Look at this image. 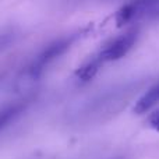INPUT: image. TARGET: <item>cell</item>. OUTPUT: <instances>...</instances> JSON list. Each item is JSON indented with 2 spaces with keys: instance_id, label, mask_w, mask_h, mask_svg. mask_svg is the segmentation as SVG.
I'll use <instances>...</instances> for the list:
<instances>
[{
  "instance_id": "1",
  "label": "cell",
  "mask_w": 159,
  "mask_h": 159,
  "mask_svg": "<svg viewBox=\"0 0 159 159\" xmlns=\"http://www.w3.org/2000/svg\"><path fill=\"white\" fill-rule=\"evenodd\" d=\"M74 42V36H66V38H60L57 41H55L53 43H50L46 49H43L35 59L34 61L28 66L25 75L31 80H36L42 75V73L45 71L46 67H49L56 59H59L67 49L70 48V45Z\"/></svg>"
},
{
  "instance_id": "2",
  "label": "cell",
  "mask_w": 159,
  "mask_h": 159,
  "mask_svg": "<svg viewBox=\"0 0 159 159\" xmlns=\"http://www.w3.org/2000/svg\"><path fill=\"white\" fill-rule=\"evenodd\" d=\"M135 39H137V31H134V30L117 36L115 41L110 42L101 52V55L98 56L99 61L105 63V61H113V60L121 59L133 48Z\"/></svg>"
},
{
  "instance_id": "3",
  "label": "cell",
  "mask_w": 159,
  "mask_h": 159,
  "mask_svg": "<svg viewBox=\"0 0 159 159\" xmlns=\"http://www.w3.org/2000/svg\"><path fill=\"white\" fill-rule=\"evenodd\" d=\"M158 102H159V81L152 88H149V89L138 99V102L134 106V112L138 113V115L145 113V112H148L152 106H155Z\"/></svg>"
},
{
  "instance_id": "4",
  "label": "cell",
  "mask_w": 159,
  "mask_h": 159,
  "mask_svg": "<svg viewBox=\"0 0 159 159\" xmlns=\"http://www.w3.org/2000/svg\"><path fill=\"white\" fill-rule=\"evenodd\" d=\"M22 109H24L22 103H14L0 110V129H3L7 123H10L16 116H18Z\"/></svg>"
},
{
  "instance_id": "5",
  "label": "cell",
  "mask_w": 159,
  "mask_h": 159,
  "mask_svg": "<svg viewBox=\"0 0 159 159\" xmlns=\"http://www.w3.org/2000/svg\"><path fill=\"white\" fill-rule=\"evenodd\" d=\"M99 66H101V61H99L98 57L93 59V60H91L89 63H87L85 66H82L81 69H80V71H78L80 78H81L82 81H88V80H91L93 75L96 74Z\"/></svg>"
},
{
  "instance_id": "6",
  "label": "cell",
  "mask_w": 159,
  "mask_h": 159,
  "mask_svg": "<svg viewBox=\"0 0 159 159\" xmlns=\"http://www.w3.org/2000/svg\"><path fill=\"white\" fill-rule=\"evenodd\" d=\"M149 124H151L154 129L159 130V110H157V112H154L151 116H149Z\"/></svg>"
}]
</instances>
